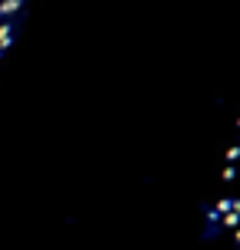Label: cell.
I'll use <instances>...</instances> for the list:
<instances>
[{"label": "cell", "instance_id": "cell-1", "mask_svg": "<svg viewBox=\"0 0 240 250\" xmlns=\"http://www.w3.org/2000/svg\"><path fill=\"white\" fill-rule=\"evenodd\" d=\"M13 10H17V0H0V50H3V43H7V33H10Z\"/></svg>", "mask_w": 240, "mask_h": 250}]
</instances>
